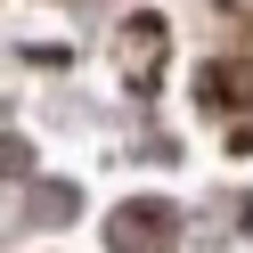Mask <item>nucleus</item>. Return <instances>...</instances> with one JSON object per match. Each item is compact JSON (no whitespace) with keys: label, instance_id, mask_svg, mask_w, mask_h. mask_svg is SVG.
Instances as JSON below:
<instances>
[{"label":"nucleus","instance_id":"1","mask_svg":"<svg viewBox=\"0 0 253 253\" xmlns=\"http://www.w3.org/2000/svg\"><path fill=\"white\" fill-rule=\"evenodd\" d=\"M171 229H180V212H171V204H123L115 220H106V237H115V253H164L171 245Z\"/></svg>","mask_w":253,"mask_h":253}]
</instances>
